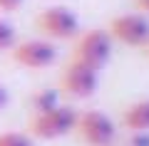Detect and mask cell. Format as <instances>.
<instances>
[{
	"label": "cell",
	"instance_id": "9",
	"mask_svg": "<svg viewBox=\"0 0 149 146\" xmlns=\"http://www.w3.org/2000/svg\"><path fill=\"white\" fill-rule=\"evenodd\" d=\"M60 107V94L57 89H40V92L32 94V109L35 114H42V111H50Z\"/></svg>",
	"mask_w": 149,
	"mask_h": 146
},
{
	"label": "cell",
	"instance_id": "13",
	"mask_svg": "<svg viewBox=\"0 0 149 146\" xmlns=\"http://www.w3.org/2000/svg\"><path fill=\"white\" fill-rule=\"evenodd\" d=\"M22 5V0H0V10H15Z\"/></svg>",
	"mask_w": 149,
	"mask_h": 146
},
{
	"label": "cell",
	"instance_id": "3",
	"mask_svg": "<svg viewBox=\"0 0 149 146\" xmlns=\"http://www.w3.org/2000/svg\"><path fill=\"white\" fill-rule=\"evenodd\" d=\"M74 131L82 136V141H87L90 146H112L117 139V126L102 111H85L77 114L74 121Z\"/></svg>",
	"mask_w": 149,
	"mask_h": 146
},
{
	"label": "cell",
	"instance_id": "2",
	"mask_svg": "<svg viewBox=\"0 0 149 146\" xmlns=\"http://www.w3.org/2000/svg\"><path fill=\"white\" fill-rule=\"evenodd\" d=\"M74 121H77V111L72 107H55L50 111H42V114H35L30 121V131L32 136L45 141L60 139V136L74 131Z\"/></svg>",
	"mask_w": 149,
	"mask_h": 146
},
{
	"label": "cell",
	"instance_id": "11",
	"mask_svg": "<svg viewBox=\"0 0 149 146\" xmlns=\"http://www.w3.org/2000/svg\"><path fill=\"white\" fill-rule=\"evenodd\" d=\"M15 45V27L8 20H0V50H10Z\"/></svg>",
	"mask_w": 149,
	"mask_h": 146
},
{
	"label": "cell",
	"instance_id": "8",
	"mask_svg": "<svg viewBox=\"0 0 149 146\" xmlns=\"http://www.w3.org/2000/svg\"><path fill=\"white\" fill-rule=\"evenodd\" d=\"M122 121H124V126H127L132 134H137V131H149V99L129 104L127 109H124Z\"/></svg>",
	"mask_w": 149,
	"mask_h": 146
},
{
	"label": "cell",
	"instance_id": "14",
	"mask_svg": "<svg viewBox=\"0 0 149 146\" xmlns=\"http://www.w3.org/2000/svg\"><path fill=\"white\" fill-rule=\"evenodd\" d=\"M5 104H8V89L3 87V84H0V109H3Z\"/></svg>",
	"mask_w": 149,
	"mask_h": 146
},
{
	"label": "cell",
	"instance_id": "4",
	"mask_svg": "<svg viewBox=\"0 0 149 146\" xmlns=\"http://www.w3.org/2000/svg\"><path fill=\"white\" fill-rule=\"evenodd\" d=\"M37 27L45 40H72L80 32V20L70 8H47L37 15Z\"/></svg>",
	"mask_w": 149,
	"mask_h": 146
},
{
	"label": "cell",
	"instance_id": "12",
	"mask_svg": "<svg viewBox=\"0 0 149 146\" xmlns=\"http://www.w3.org/2000/svg\"><path fill=\"white\" fill-rule=\"evenodd\" d=\"M129 146H149V131H137V134H132Z\"/></svg>",
	"mask_w": 149,
	"mask_h": 146
},
{
	"label": "cell",
	"instance_id": "6",
	"mask_svg": "<svg viewBox=\"0 0 149 146\" xmlns=\"http://www.w3.org/2000/svg\"><path fill=\"white\" fill-rule=\"evenodd\" d=\"M109 37L129 47H147L149 45V20L137 12L119 15L109 22Z\"/></svg>",
	"mask_w": 149,
	"mask_h": 146
},
{
	"label": "cell",
	"instance_id": "16",
	"mask_svg": "<svg viewBox=\"0 0 149 146\" xmlns=\"http://www.w3.org/2000/svg\"><path fill=\"white\" fill-rule=\"evenodd\" d=\"M147 52H149V45H147Z\"/></svg>",
	"mask_w": 149,
	"mask_h": 146
},
{
	"label": "cell",
	"instance_id": "10",
	"mask_svg": "<svg viewBox=\"0 0 149 146\" xmlns=\"http://www.w3.org/2000/svg\"><path fill=\"white\" fill-rule=\"evenodd\" d=\"M0 146H35L27 134L20 131H3L0 134Z\"/></svg>",
	"mask_w": 149,
	"mask_h": 146
},
{
	"label": "cell",
	"instance_id": "15",
	"mask_svg": "<svg viewBox=\"0 0 149 146\" xmlns=\"http://www.w3.org/2000/svg\"><path fill=\"white\" fill-rule=\"evenodd\" d=\"M137 8L144 12H149V0H137Z\"/></svg>",
	"mask_w": 149,
	"mask_h": 146
},
{
	"label": "cell",
	"instance_id": "7",
	"mask_svg": "<svg viewBox=\"0 0 149 146\" xmlns=\"http://www.w3.org/2000/svg\"><path fill=\"white\" fill-rule=\"evenodd\" d=\"M97 84H100V72L77 62H72L62 74V92L74 99H90L97 92Z\"/></svg>",
	"mask_w": 149,
	"mask_h": 146
},
{
	"label": "cell",
	"instance_id": "1",
	"mask_svg": "<svg viewBox=\"0 0 149 146\" xmlns=\"http://www.w3.org/2000/svg\"><path fill=\"white\" fill-rule=\"evenodd\" d=\"M112 55V37L104 30H90L80 37V42L74 45L72 52V62L82 64V67H90L95 72H100L107 64Z\"/></svg>",
	"mask_w": 149,
	"mask_h": 146
},
{
	"label": "cell",
	"instance_id": "5",
	"mask_svg": "<svg viewBox=\"0 0 149 146\" xmlns=\"http://www.w3.org/2000/svg\"><path fill=\"white\" fill-rule=\"evenodd\" d=\"M10 55L17 64L27 69H45L50 64H55L57 60V50L50 40H25V42H17V45L10 47Z\"/></svg>",
	"mask_w": 149,
	"mask_h": 146
}]
</instances>
